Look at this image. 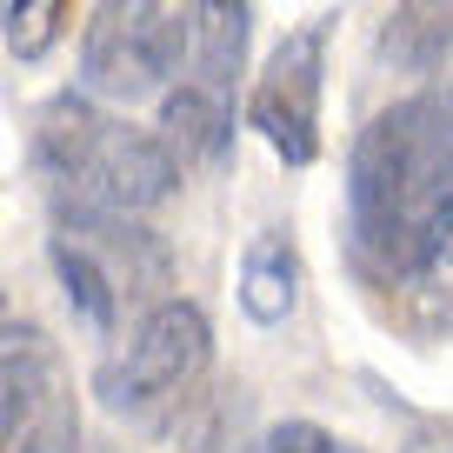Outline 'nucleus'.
<instances>
[{
	"label": "nucleus",
	"instance_id": "2eb2a0df",
	"mask_svg": "<svg viewBox=\"0 0 453 453\" xmlns=\"http://www.w3.org/2000/svg\"><path fill=\"white\" fill-rule=\"evenodd\" d=\"M247 453H340V440L326 434V426H313V420H280V426L247 440Z\"/></svg>",
	"mask_w": 453,
	"mask_h": 453
},
{
	"label": "nucleus",
	"instance_id": "1a4fd4ad",
	"mask_svg": "<svg viewBox=\"0 0 453 453\" xmlns=\"http://www.w3.org/2000/svg\"><path fill=\"white\" fill-rule=\"evenodd\" d=\"M247 34H254V0H194L187 14V47H194L200 87L226 94L247 67Z\"/></svg>",
	"mask_w": 453,
	"mask_h": 453
},
{
	"label": "nucleus",
	"instance_id": "f257e3e1",
	"mask_svg": "<svg viewBox=\"0 0 453 453\" xmlns=\"http://www.w3.org/2000/svg\"><path fill=\"white\" fill-rule=\"evenodd\" d=\"M347 241L387 280L440 267L453 241V127L440 94L380 107L347 154Z\"/></svg>",
	"mask_w": 453,
	"mask_h": 453
},
{
	"label": "nucleus",
	"instance_id": "ddd939ff",
	"mask_svg": "<svg viewBox=\"0 0 453 453\" xmlns=\"http://www.w3.org/2000/svg\"><path fill=\"white\" fill-rule=\"evenodd\" d=\"M247 400L241 394H213L200 426L187 434V453H247Z\"/></svg>",
	"mask_w": 453,
	"mask_h": 453
},
{
	"label": "nucleus",
	"instance_id": "9b49d317",
	"mask_svg": "<svg viewBox=\"0 0 453 453\" xmlns=\"http://www.w3.org/2000/svg\"><path fill=\"white\" fill-rule=\"evenodd\" d=\"M47 260H54V273H60V294H67V307L81 313L94 334H113V320H120V287H113V273L100 267L94 247H81L73 234H54Z\"/></svg>",
	"mask_w": 453,
	"mask_h": 453
},
{
	"label": "nucleus",
	"instance_id": "9d476101",
	"mask_svg": "<svg viewBox=\"0 0 453 453\" xmlns=\"http://www.w3.org/2000/svg\"><path fill=\"white\" fill-rule=\"evenodd\" d=\"M241 307H247V320H260V326H280L287 313L300 307V254H294L287 234H260V241L247 247Z\"/></svg>",
	"mask_w": 453,
	"mask_h": 453
},
{
	"label": "nucleus",
	"instance_id": "0eeeda50",
	"mask_svg": "<svg viewBox=\"0 0 453 453\" xmlns=\"http://www.w3.org/2000/svg\"><path fill=\"white\" fill-rule=\"evenodd\" d=\"M160 141H167L173 167H220L226 154H234V113H226V100L213 94V87H167V100H160Z\"/></svg>",
	"mask_w": 453,
	"mask_h": 453
},
{
	"label": "nucleus",
	"instance_id": "20e7f679",
	"mask_svg": "<svg viewBox=\"0 0 453 453\" xmlns=\"http://www.w3.org/2000/svg\"><path fill=\"white\" fill-rule=\"evenodd\" d=\"M213 360V326L194 300H160L141 313V326L127 334V354L100 367V400L113 413H160L180 407L187 387L207 373Z\"/></svg>",
	"mask_w": 453,
	"mask_h": 453
},
{
	"label": "nucleus",
	"instance_id": "f8f14e48",
	"mask_svg": "<svg viewBox=\"0 0 453 453\" xmlns=\"http://www.w3.org/2000/svg\"><path fill=\"white\" fill-rule=\"evenodd\" d=\"M60 14H67V0H0V34L20 60H41L60 41Z\"/></svg>",
	"mask_w": 453,
	"mask_h": 453
},
{
	"label": "nucleus",
	"instance_id": "dca6fc26",
	"mask_svg": "<svg viewBox=\"0 0 453 453\" xmlns=\"http://www.w3.org/2000/svg\"><path fill=\"white\" fill-rule=\"evenodd\" d=\"M400 453H453V426L447 420H413V434H407Z\"/></svg>",
	"mask_w": 453,
	"mask_h": 453
},
{
	"label": "nucleus",
	"instance_id": "6e6552de",
	"mask_svg": "<svg viewBox=\"0 0 453 453\" xmlns=\"http://www.w3.org/2000/svg\"><path fill=\"white\" fill-rule=\"evenodd\" d=\"M380 60L394 73H453V0H400L380 20Z\"/></svg>",
	"mask_w": 453,
	"mask_h": 453
},
{
	"label": "nucleus",
	"instance_id": "39448f33",
	"mask_svg": "<svg viewBox=\"0 0 453 453\" xmlns=\"http://www.w3.org/2000/svg\"><path fill=\"white\" fill-rule=\"evenodd\" d=\"M320 87H326V20H307L267 54L254 100H247V127L287 167H313L320 160Z\"/></svg>",
	"mask_w": 453,
	"mask_h": 453
},
{
	"label": "nucleus",
	"instance_id": "423d86ee",
	"mask_svg": "<svg viewBox=\"0 0 453 453\" xmlns=\"http://www.w3.org/2000/svg\"><path fill=\"white\" fill-rule=\"evenodd\" d=\"M54 373L60 367H54V347H47L41 326L0 320V447H14L41 420V407L60 394Z\"/></svg>",
	"mask_w": 453,
	"mask_h": 453
},
{
	"label": "nucleus",
	"instance_id": "f03ea898",
	"mask_svg": "<svg viewBox=\"0 0 453 453\" xmlns=\"http://www.w3.org/2000/svg\"><path fill=\"white\" fill-rule=\"evenodd\" d=\"M34 167L60 194V207L100 213H154L180 187L167 141L127 120H107L87 94H54L34 120Z\"/></svg>",
	"mask_w": 453,
	"mask_h": 453
},
{
	"label": "nucleus",
	"instance_id": "a211bd4d",
	"mask_svg": "<svg viewBox=\"0 0 453 453\" xmlns=\"http://www.w3.org/2000/svg\"><path fill=\"white\" fill-rule=\"evenodd\" d=\"M340 453H360V447H340Z\"/></svg>",
	"mask_w": 453,
	"mask_h": 453
},
{
	"label": "nucleus",
	"instance_id": "7ed1b4c3",
	"mask_svg": "<svg viewBox=\"0 0 453 453\" xmlns=\"http://www.w3.org/2000/svg\"><path fill=\"white\" fill-rule=\"evenodd\" d=\"M187 54V20L167 0H100L81 34V81L100 100H134L167 94Z\"/></svg>",
	"mask_w": 453,
	"mask_h": 453
},
{
	"label": "nucleus",
	"instance_id": "f3484780",
	"mask_svg": "<svg viewBox=\"0 0 453 453\" xmlns=\"http://www.w3.org/2000/svg\"><path fill=\"white\" fill-rule=\"evenodd\" d=\"M440 107H447V127H453V81H447V94H440Z\"/></svg>",
	"mask_w": 453,
	"mask_h": 453
},
{
	"label": "nucleus",
	"instance_id": "4468645a",
	"mask_svg": "<svg viewBox=\"0 0 453 453\" xmlns=\"http://www.w3.org/2000/svg\"><path fill=\"white\" fill-rule=\"evenodd\" d=\"M14 453H81V420H73V407L67 400H47L41 407V420L27 426V434L14 440Z\"/></svg>",
	"mask_w": 453,
	"mask_h": 453
}]
</instances>
